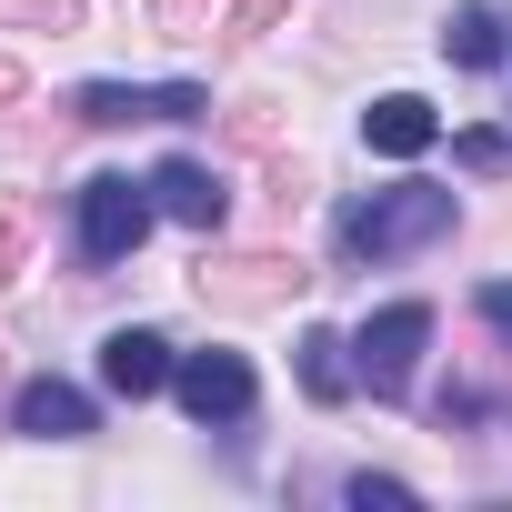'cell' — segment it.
Masks as SVG:
<instances>
[{
    "mask_svg": "<svg viewBox=\"0 0 512 512\" xmlns=\"http://www.w3.org/2000/svg\"><path fill=\"white\" fill-rule=\"evenodd\" d=\"M452 221H462V201H452L442 181H392V191L352 201L332 231H342V262H402V251L452 241Z\"/></svg>",
    "mask_w": 512,
    "mask_h": 512,
    "instance_id": "obj_1",
    "label": "cell"
},
{
    "mask_svg": "<svg viewBox=\"0 0 512 512\" xmlns=\"http://www.w3.org/2000/svg\"><path fill=\"white\" fill-rule=\"evenodd\" d=\"M171 392H181V412L201 422V432H231V422H251V402H262V382H251V362L241 352H181L171 362Z\"/></svg>",
    "mask_w": 512,
    "mask_h": 512,
    "instance_id": "obj_2",
    "label": "cell"
},
{
    "mask_svg": "<svg viewBox=\"0 0 512 512\" xmlns=\"http://www.w3.org/2000/svg\"><path fill=\"white\" fill-rule=\"evenodd\" d=\"M151 181H131V171H101V181H81V251L91 262H131L141 251V231H151Z\"/></svg>",
    "mask_w": 512,
    "mask_h": 512,
    "instance_id": "obj_3",
    "label": "cell"
},
{
    "mask_svg": "<svg viewBox=\"0 0 512 512\" xmlns=\"http://www.w3.org/2000/svg\"><path fill=\"white\" fill-rule=\"evenodd\" d=\"M91 131H131V121H211V91L201 81H91L71 101Z\"/></svg>",
    "mask_w": 512,
    "mask_h": 512,
    "instance_id": "obj_4",
    "label": "cell"
},
{
    "mask_svg": "<svg viewBox=\"0 0 512 512\" xmlns=\"http://www.w3.org/2000/svg\"><path fill=\"white\" fill-rule=\"evenodd\" d=\"M422 342H432V302H382V312L352 332V372H362L372 392H402L412 362H422Z\"/></svg>",
    "mask_w": 512,
    "mask_h": 512,
    "instance_id": "obj_5",
    "label": "cell"
},
{
    "mask_svg": "<svg viewBox=\"0 0 512 512\" xmlns=\"http://www.w3.org/2000/svg\"><path fill=\"white\" fill-rule=\"evenodd\" d=\"M191 282H201V302H221V312H262V302H292L312 272L282 262V251H241V262H201Z\"/></svg>",
    "mask_w": 512,
    "mask_h": 512,
    "instance_id": "obj_6",
    "label": "cell"
},
{
    "mask_svg": "<svg viewBox=\"0 0 512 512\" xmlns=\"http://www.w3.org/2000/svg\"><path fill=\"white\" fill-rule=\"evenodd\" d=\"M11 432H21V442H91V432H101V412H91V392H81V382L41 372V382H21V392H11Z\"/></svg>",
    "mask_w": 512,
    "mask_h": 512,
    "instance_id": "obj_7",
    "label": "cell"
},
{
    "mask_svg": "<svg viewBox=\"0 0 512 512\" xmlns=\"http://www.w3.org/2000/svg\"><path fill=\"white\" fill-rule=\"evenodd\" d=\"M171 342L151 332V322H121L111 342H101V392H121V402H151V392H171Z\"/></svg>",
    "mask_w": 512,
    "mask_h": 512,
    "instance_id": "obj_8",
    "label": "cell"
},
{
    "mask_svg": "<svg viewBox=\"0 0 512 512\" xmlns=\"http://www.w3.org/2000/svg\"><path fill=\"white\" fill-rule=\"evenodd\" d=\"M442 141V111L422 101V91H382L372 111H362V151H382V161H422Z\"/></svg>",
    "mask_w": 512,
    "mask_h": 512,
    "instance_id": "obj_9",
    "label": "cell"
},
{
    "mask_svg": "<svg viewBox=\"0 0 512 512\" xmlns=\"http://www.w3.org/2000/svg\"><path fill=\"white\" fill-rule=\"evenodd\" d=\"M151 201H161L181 231H221V221H231V191H221L201 161H161V171H151Z\"/></svg>",
    "mask_w": 512,
    "mask_h": 512,
    "instance_id": "obj_10",
    "label": "cell"
},
{
    "mask_svg": "<svg viewBox=\"0 0 512 512\" xmlns=\"http://www.w3.org/2000/svg\"><path fill=\"white\" fill-rule=\"evenodd\" d=\"M442 61H462V71L502 61V11H492V0H462V11L442 21Z\"/></svg>",
    "mask_w": 512,
    "mask_h": 512,
    "instance_id": "obj_11",
    "label": "cell"
},
{
    "mask_svg": "<svg viewBox=\"0 0 512 512\" xmlns=\"http://www.w3.org/2000/svg\"><path fill=\"white\" fill-rule=\"evenodd\" d=\"M352 382H362V372H352V342L312 322V332H302V392H312V402H352Z\"/></svg>",
    "mask_w": 512,
    "mask_h": 512,
    "instance_id": "obj_12",
    "label": "cell"
},
{
    "mask_svg": "<svg viewBox=\"0 0 512 512\" xmlns=\"http://www.w3.org/2000/svg\"><path fill=\"white\" fill-rule=\"evenodd\" d=\"M342 502H352V512H412V482H392V472H352Z\"/></svg>",
    "mask_w": 512,
    "mask_h": 512,
    "instance_id": "obj_13",
    "label": "cell"
},
{
    "mask_svg": "<svg viewBox=\"0 0 512 512\" xmlns=\"http://www.w3.org/2000/svg\"><path fill=\"white\" fill-rule=\"evenodd\" d=\"M282 11H292V0H231V21H221V41H262V31H282Z\"/></svg>",
    "mask_w": 512,
    "mask_h": 512,
    "instance_id": "obj_14",
    "label": "cell"
},
{
    "mask_svg": "<svg viewBox=\"0 0 512 512\" xmlns=\"http://www.w3.org/2000/svg\"><path fill=\"white\" fill-rule=\"evenodd\" d=\"M452 151H462V171H512V141L502 131H462Z\"/></svg>",
    "mask_w": 512,
    "mask_h": 512,
    "instance_id": "obj_15",
    "label": "cell"
},
{
    "mask_svg": "<svg viewBox=\"0 0 512 512\" xmlns=\"http://www.w3.org/2000/svg\"><path fill=\"white\" fill-rule=\"evenodd\" d=\"M0 11H21L31 31H81V0H0Z\"/></svg>",
    "mask_w": 512,
    "mask_h": 512,
    "instance_id": "obj_16",
    "label": "cell"
},
{
    "mask_svg": "<svg viewBox=\"0 0 512 512\" xmlns=\"http://www.w3.org/2000/svg\"><path fill=\"white\" fill-rule=\"evenodd\" d=\"M11 272H21V211L0 201V292H11Z\"/></svg>",
    "mask_w": 512,
    "mask_h": 512,
    "instance_id": "obj_17",
    "label": "cell"
},
{
    "mask_svg": "<svg viewBox=\"0 0 512 512\" xmlns=\"http://www.w3.org/2000/svg\"><path fill=\"white\" fill-rule=\"evenodd\" d=\"M482 322H492V332H512V282H492V292H482Z\"/></svg>",
    "mask_w": 512,
    "mask_h": 512,
    "instance_id": "obj_18",
    "label": "cell"
},
{
    "mask_svg": "<svg viewBox=\"0 0 512 512\" xmlns=\"http://www.w3.org/2000/svg\"><path fill=\"white\" fill-rule=\"evenodd\" d=\"M11 101H21V61H11V51H0V111H11Z\"/></svg>",
    "mask_w": 512,
    "mask_h": 512,
    "instance_id": "obj_19",
    "label": "cell"
},
{
    "mask_svg": "<svg viewBox=\"0 0 512 512\" xmlns=\"http://www.w3.org/2000/svg\"><path fill=\"white\" fill-rule=\"evenodd\" d=\"M191 11H201V0H161V31H191Z\"/></svg>",
    "mask_w": 512,
    "mask_h": 512,
    "instance_id": "obj_20",
    "label": "cell"
},
{
    "mask_svg": "<svg viewBox=\"0 0 512 512\" xmlns=\"http://www.w3.org/2000/svg\"><path fill=\"white\" fill-rule=\"evenodd\" d=\"M0 382H11V372H0Z\"/></svg>",
    "mask_w": 512,
    "mask_h": 512,
    "instance_id": "obj_21",
    "label": "cell"
}]
</instances>
